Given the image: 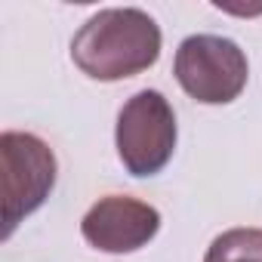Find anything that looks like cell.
<instances>
[{
	"instance_id": "obj_1",
	"label": "cell",
	"mask_w": 262,
	"mask_h": 262,
	"mask_svg": "<svg viewBox=\"0 0 262 262\" xmlns=\"http://www.w3.org/2000/svg\"><path fill=\"white\" fill-rule=\"evenodd\" d=\"M158 22L136 7H111L90 16L71 40L74 65L93 80H126L148 71L161 56Z\"/></svg>"
},
{
	"instance_id": "obj_2",
	"label": "cell",
	"mask_w": 262,
	"mask_h": 262,
	"mask_svg": "<svg viewBox=\"0 0 262 262\" xmlns=\"http://www.w3.org/2000/svg\"><path fill=\"white\" fill-rule=\"evenodd\" d=\"M176 139H179L176 111L164 93L139 90L123 102L114 126V142H117V158L129 176L136 179L158 176L173 161Z\"/></svg>"
},
{
	"instance_id": "obj_3",
	"label": "cell",
	"mask_w": 262,
	"mask_h": 262,
	"mask_svg": "<svg viewBox=\"0 0 262 262\" xmlns=\"http://www.w3.org/2000/svg\"><path fill=\"white\" fill-rule=\"evenodd\" d=\"M173 74L194 102L228 105L244 93L250 77V62L244 50L228 37L191 34L176 50Z\"/></svg>"
},
{
	"instance_id": "obj_4",
	"label": "cell",
	"mask_w": 262,
	"mask_h": 262,
	"mask_svg": "<svg viewBox=\"0 0 262 262\" xmlns=\"http://www.w3.org/2000/svg\"><path fill=\"white\" fill-rule=\"evenodd\" d=\"M0 158H4V237L16 225L43 207L56 185V155L34 133L7 129L0 136Z\"/></svg>"
},
{
	"instance_id": "obj_5",
	"label": "cell",
	"mask_w": 262,
	"mask_h": 262,
	"mask_svg": "<svg viewBox=\"0 0 262 262\" xmlns=\"http://www.w3.org/2000/svg\"><path fill=\"white\" fill-rule=\"evenodd\" d=\"M158 231H161V213L151 204L126 194H108L96 201L80 219L83 241L111 256L136 253L148 247Z\"/></svg>"
},
{
	"instance_id": "obj_6",
	"label": "cell",
	"mask_w": 262,
	"mask_h": 262,
	"mask_svg": "<svg viewBox=\"0 0 262 262\" xmlns=\"http://www.w3.org/2000/svg\"><path fill=\"white\" fill-rule=\"evenodd\" d=\"M204 262H262V228H228L216 234Z\"/></svg>"
}]
</instances>
